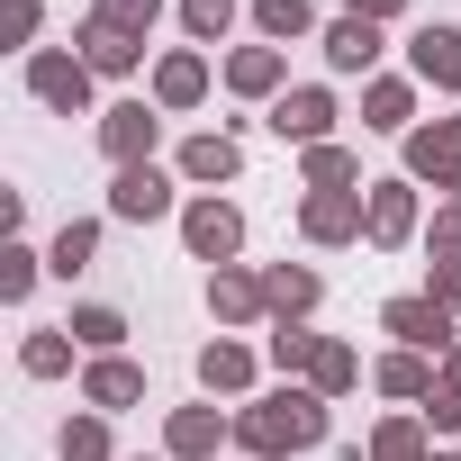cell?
Wrapping results in <instances>:
<instances>
[{
	"instance_id": "cb8c5ba5",
	"label": "cell",
	"mask_w": 461,
	"mask_h": 461,
	"mask_svg": "<svg viewBox=\"0 0 461 461\" xmlns=\"http://www.w3.org/2000/svg\"><path fill=\"white\" fill-rule=\"evenodd\" d=\"M317 344H326V335H317L308 317H272V335H263V353H272V371H281V380H308Z\"/></svg>"
},
{
	"instance_id": "1f68e13d",
	"label": "cell",
	"mask_w": 461,
	"mask_h": 461,
	"mask_svg": "<svg viewBox=\"0 0 461 461\" xmlns=\"http://www.w3.org/2000/svg\"><path fill=\"white\" fill-rule=\"evenodd\" d=\"M37 272H46V254H37L28 236H10V245H0V299H10V308L37 290Z\"/></svg>"
},
{
	"instance_id": "7402d4cb",
	"label": "cell",
	"mask_w": 461,
	"mask_h": 461,
	"mask_svg": "<svg viewBox=\"0 0 461 461\" xmlns=\"http://www.w3.org/2000/svg\"><path fill=\"white\" fill-rule=\"evenodd\" d=\"M371 389H380V398L425 407V398H434V362H425V353H407V344H389V353L371 362Z\"/></svg>"
},
{
	"instance_id": "52a82bcc",
	"label": "cell",
	"mask_w": 461,
	"mask_h": 461,
	"mask_svg": "<svg viewBox=\"0 0 461 461\" xmlns=\"http://www.w3.org/2000/svg\"><path fill=\"white\" fill-rule=\"evenodd\" d=\"M172 181H181V172H163V163H127V172H109V217H118V226H154V217H172V208H181Z\"/></svg>"
},
{
	"instance_id": "ba28073f",
	"label": "cell",
	"mask_w": 461,
	"mask_h": 461,
	"mask_svg": "<svg viewBox=\"0 0 461 461\" xmlns=\"http://www.w3.org/2000/svg\"><path fill=\"white\" fill-rule=\"evenodd\" d=\"M154 136H163V109L154 100H109L100 109V154L127 172V163H154Z\"/></svg>"
},
{
	"instance_id": "83f0119b",
	"label": "cell",
	"mask_w": 461,
	"mask_h": 461,
	"mask_svg": "<svg viewBox=\"0 0 461 461\" xmlns=\"http://www.w3.org/2000/svg\"><path fill=\"white\" fill-rule=\"evenodd\" d=\"M73 353H82V344H73V326H37V335L19 344V371H28V380H64V371H73Z\"/></svg>"
},
{
	"instance_id": "3957f363",
	"label": "cell",
	"mask_w": 461,
	"mask_h": 461,
	"mask_svg": "<svg viewBox=\"0 0 461 461\" xmlns=\"http://www.w3.org/2000/svg\"><path fill=\"white\" fill-rule=\"evenodd\" d=\"M181 245H190V263H236L245 254V208L236 199H217V190H199V199H181Z\"/></svg>"
},
{
	"instance_id": "6da1fadb",
	"label": "cell",
	"mask_w": 461,
	"mask_h": 461,
	"mask_svg": "<svg viewBox=\"0 0 461 461\" xmlns=\"http://www.w3.org/2000/svg\"><path fill=\"white\" fill-rule=\"evenodd\" d=\"M335 398H317L308 380H281V389H263V398H245L236 407V452L245 461H290V452H317L326 443V416Z\"/></svg>"
},
{
	"instance_id": "7a4b0ae2",
	"label": "cell",
	"mask_w": 461,
	"mask_h": 461,
	"mask_svg": "<svg viewBox=\"0 0 461 461\" xmlns=\"http://www.w3.org/2000/svg\"><path fill=\"white\" fill-rule=\"evenodd\" d=\"M91 82H100V73H91L73 46H37V55H28V100L55 109V118H100V109H91Z\"/></svg>"
},
{
	"instance_id": "4316f807",
	"label": "cell",
	"mask_w": 461,
	"mask_h": 461,
	"mask_svg": "<svg viewBox=\"0 0 461 461\" xmlns=\"http://www.w3.org/2000/svg\"><path fill=\"white\" fill-rule=\"evenodd\" d=\"M308 389H317V398H353V389H362V353H353L344 335H326L317 362H308Z\"/></svg>"
},
{
	"instance_id": "2e32d148",
	"label": "cell",
	"mask_w": 461,
	"mask_h": 461,
	"mask_svg": "<svg viewBox=\"0 0 461 461\" xmlns=\"http://www.w3.org/2000/svg\"><path fill=\"white\" fill-rule=\"evenodd\" d=\"M362 136H416V82L371 73L362 82Z\"/></svg>"
},
{
	"instance_id": "9a60e30c",
	"label": "cell",
	"mask_w": 461,
	"mask_h": 461,
	"mask_svg": "<svg viewBox=\"0 0 461 461\" xmlns=\"http://www.w3.org/2000/svg\"><path fill=\"white\" fill-rule=\"evenodd\" d=\"M254 371H263V362H254V344H236V335L199 344V389H208V398H263Z\"/></svg>"
},
{
	"instance_id": "ac0fdd59",
	"label": "cell",
	"mask_w": 461,
	"mask_h": 461,
	"mask_svg": "<svg viewBox=\"0 0 461 461\" xmlns=\"http://www.w3.org/2000/svg\"><path fill=\"white\" fill-rule=\"evenodd\" d=\"M73 55L100 73V82H127L136 64H145V37H127V28H100V19H82V37H73Z\"/></svg>"
},
{
	"instance_id": "7c38bea8",
	"label": "cell",
	"mask_w": 461,
	"mask_h": 461,
	"mask_svg": "<svg viewBox=\"0 0 461 461\" xmlns=\"http://www.w3.org/2000/svg\"><path fill=\"white\" fill-rule=\"evenodd\" d=\"M398 145H407V181H434V190L461 181V109H452V118H425V127L398 136Z\"/></svg>"
},
{
	"instance_id": "e575fe53",
	"label": "cell",
	"mask_w": 461,
	"mask_h": 461,
	"mask_svg": "<svg viewBox=\"0 0 461 461\" xmlns=\"http://www.w3.org/2000/svg\"><path fill=\"white\" fill-rule=\"evenodd\" d=\"M37 28H46V0H0V46L37 55Z\"/></svg>"
},
{
	"instance_id": "d4e9b609",
	"label": "cell",
	"mask_w": 461,
	"mask_h": 461,
	"mask_svg": "<svg viewBox=\"0 0 461 461\" xmlns=\"http://www.w3.org/2000/svg\"><path fill=\"white\" fill-rule=\"evenodd\" d=\"M91 263H100V217H64L55 245H46V272L73 281V272H91Z\"/></svg>"
},
{
	"instance_id": "8d00e7d4",
	"label": "cell",
	"mask_w": 461,
	"mask_h": 461,
	"mask_svg": "<svg viewBox=\"0 0 461 461\" xmlns=\"http://www.w3.org/2000/svg\"><path fill=\"white\" fill-rule=\"evenodd\" d=\"M91 19H100V28H127V37H154L163 0H91Z\"/></svg>"
},
{
	"instance_id": "44dd1931",
	"label": "cell",
	"mask_w": 461,
	"mask_h": 461,
	"mask_svg": "<svg viewBox=\"0 0 461 461\" xmlns=\"http://www.w3.org/2000/svg\"><path fill=\"white\" fill-rule=\"evenodd\" d=\"M317 46H326V73H362V82L380 73V28L371 19H326Z\"/></svg>"
},
{
	"instance_id": "8992f818",
	"label": "cell",
	"mask_w": 461,
	"mask_h": 461,
	"mask_svg": "<svg viewBox=\"0 0 461 461\" xmlns=\"http://www.w3.org/2000/svg\"><path fill=\"white\" fill-rule=\"evenodd\" d=\"M362 208H371V236H362V245H380V254H398V245L425 236V208H416V181H407V172L362 181Z\"/></svg>"
},
{
	"instance_id": "d6986e66",
	"label": "cell",
	"mask_w": 461,
	"mask_h": 461,
	"mask_svg": "<svg viewBox=\"0 0 461 461\" xmlns=\"http://www.w3.org/2000/svg\"><path fill=\"white\" fill-rule=\"evenodd\" d=\"M407 64H416V82H434V91L461 100V28H434V19H425V28L407 37Z\"/></svg>"
},
{
	"instance_id": "b9f144b4",
	"label": "cell",
	"mask_w": 461,
	"mask_h": 461,
	"mask_svg": "<svg viewBox=\"0 0 461 461\" xmlns=\"http://www.w3.org/2000/svg\"><path fill=\"white\" fill-rule=\"evenodd\" d=\"M136 461H145V452H136Z\"/></svg>"
},
{
	"instance_id": "836d02e7",
	"label": "cell",
	"mask_w": 461,
	"mask_h": 461,
	"mask_svg": "<svg viewBox=\"0 0 461 461\" xmlns=\"http://www.w3.org/2000/svg\"><path fill=\"white\" fill-rule=\"evenodd\" d=\"M55 452H64V461H118V452H109V416H64Z\"/></svg>"
},
{
	"instance_id": "d590c367",
	"label": "cell",
	"mask_w": 461,
	"mask_h": 461,
	"mask_svg": "<svg viewBox=\"0 0 461 461\" xmlns=\"http://www.w3.org/2000/svg\"><path fill=\"white\" fill-rule=\"evenodd\" d=\"M181 28H190V46H217L236 28V0H181Z\"/></svg>"
},
{
	"instance_id": "ffe728a7",
	"label": "cell",
	"mask_w": 461,
	"mask_h": 461,
	"mask_svg": "<svg viewBox=\"0 0 461 461\" xmlns=\"http://www.w3.org/2000/svg\"><path fill=\"white\" fill-rule=\"evenodd\" d=\"M281 82H290L281 46H236V55H226V91H236V100H281Z\"/></svg>"
},
{
	"instance_id": "d6a6232c",
	"label": "cell",
	"mask_w": 461,
	"mask_h": 461,
	"mask_svg": "<svg viewBox=\"0 0 461 461\" xmlns=\"http://www.w3.org/2000/svg\"><path fill=\"white\" fill-rule=\"evenodd\" d=\"M254 28H263L272 46H299V37L317 28V10H308V0H254Z\"/></svg>"
},
{
	"instance_id": "484cf974",
	"label": "cell",
	"mask_w": 461,
	"mask_h": 461,
	"mask_svg": "<svg viewBox=\"0 0 461 461\" xmlns=\"http://www.w3.org/2000/svg\"><path fill=\"white\" fill-rule=\"evenodd\" d=\"M263 299H272V317H308V308L326 299V281H317L308 263H272V272H263Z\"/></svg>"
},
{
	"instance_id": "60d3db41",
	"label": "cell",
	"mask_w": 461,
	"mask_h": 461,
	"mask_svg": "<svg viewBox=\"0 0 461 461\" xmlns=\"http://www.w3.org/2000/svg\"><path fill=\"white\" fill-rule=\"evenodd\" d=\"M434 461H452V452H434Z\"/></svg>"
},
{
	"instance_id": "603a6c76",
	"label": "cell",
	"mask_w": 461,
	"mask_h": 461,
	"mask_svg": "<svg viewBox=\"0 0 461 461\" xmlns=\"http://www.w3.org/2000/svg\"><path fill=\"white\" fill-rule=\"evenodd\" d=\"M425 434H434V425H425L416 407H398V416H380V425H371L362 461H434V452H425Z\"/></svg>"
},
{
	"instance_id": "f1b7e54d",
	"label": "cell",
	"mask_w": 461,
	"mask_h": 461,
	"mask_svg": "<svg viewBox=\"0 0 461 461\" xmlns=\"http://www.w3.org/2000/svg\"><path fill=\"white\" fill-rule=\"evenodd\" d=\"M64 326H73V344H82V353H91V362H100V353H118V344H127V317H118V308H100V299H82V308H73V317H64Z\"/></svg>"
},
{
	"instance_id": "e0dca14e",
	"label": "cell",
	"mask_w": 461,
	"mask_h": 461,
	"mask_svg": "<svg viewBox=\"0 0 461 461\" xmlns=\"http://www.w3.org/2000/svg\"><path fill=\"white\" fill-rule=\"evenodd\" d=\"M136 398H145V371H136L127 353L82 362V407H91V416H118V407H136Z\"/></svg>"
},
{
	"instance_id": "74e56055",
	"label": "cell",
	"mask_w": 461,
	"mask_h": 461,
	"mask_svg": "<svg viewBox=\"0 0 461 461\" xmlns=\"http://www.w3.org/2000/svg\"><path fill=\"white\" fill-rule=\"evenodd\" d=\"M425 254H434V272H443V263H461V199H443V208H434V226H425Z\"/></svg>"
},
{
	"instance_id": "4fadbf2b",
	"label": "cell",
	"mask_w": 461,
	"mask_h": 461,
	"mask_svg": "<svg viewBox=\"0 0 461 461\" xmlns=\"http://www.w3.org/2000/svg\"><path fill=\"white\" fill-rule=\"evenodd\" d=\"M163 118H181V109H199L208 100V55L199 46H172V55H154V91H145Z\"/></svg>"
},
{
	"instance_id": "9c48e42d",
	"label": "cell",
	"mask_w": 461,
	"mask_h": 461,
	"mask_svg": "<svg viewBox=\"0 0 461 461\" xmlns=\"http://www.w3.org/2000/svg\"><path fill=\"white\" fill-rule=\"evenodd\" d=\"M299 236H308V245H362V236H371L362 190H308V199H299Z\"/></svg>"
},
{
	"instance_id": "277c9868",
	"label": "cell",
	"mask_w": 461,
	"mask_h": 461,
	"mask_svg": "<svg viewBox=\"0 0 461 461\" xmlns=\"http://www.w3.org/2000/svg\"><path fill=\"white\" fill-rule=\"evenodd\" d=\"M380 335H398L407 353H425V362H443L452 344H461V317L434 299V290H407V299H389L380 308Z\"/></svg>"
},
{
	"instance_id": "f35d334b",
	"label": "cell",
	"mask_w": 461,
	"mask_h": 461,
	"mask_svg": "<svg viewBox=\"0 0 461 461\" xmlns=\"http://www.w3.org/2000/svg\"><path fill=\"white\" fill-rule=\"evenodd\" d=\"M425 290H434V299H443V308H452V317H461V263H443V272H434V263H425Z\"/></svg>"
},
{
	"instance_id": "8fae6325",
	"label": "cell",
	"mask_w": 461,
	"mask_h": 461,
	"mask_svg": "<svg viewBox=\"0 0 461 461\" xmlns=\"http://www.w3.org/2000/svg\"><path fill=\"white\" fill-rule=\"evenodd\" d=\"M236 443V416L226 407H172L163 416V461H217Z\"/></svg>"
},
{
	"instance_id": "4dcf8cb0",
	"label": "cell",
	"mask_w": 461,
	"mask_h": 461,
	"mask_svg": "<svg viewBox=\"0 0 461 461\" xmlns=\"http://www.w3.org/2000/svg\"><path fill=\"white\" fill-rule=\"evenodd\" d=\"M299 172H308V190H353V181H362V154H353V145H308Z\"/></svg>"
},
{
	"instance_id": "ab89813d",
	"label": "cell",
	"mask_w": 461,
	"mask_h": 461,
	"mask_svg": "<svg viewBox=\"0 0 461 461\" xmlns=\"http://www.w3.org/2000/svg\"><path fill=\"white\" fill-rule=\"evenodd\" d=\"M344 19H371V28H389V19H407V0H344Z\"/></svg>"
},
{
	"instance_id": "5b68a950",
	"label": "cell",
	"mask_w": 461,
	"mask_h": 461,
	"mask_svg": "<svg viewBox=\"0 0 461 461\" xmlns=\"http://www.w3.org/2000/svg\"><path fill=\"white\" fill-rule=\"evenodd\" d=\"M335 118H344V109H335L326 82H299V91H281V100L263 109V127H272L281 145H299V154H308V145H335Z\"/></svg>"
},
{
	"instance_id": "f546056e",
	"label": "cell",
	"mask_w": 461,
	"mask_h": 461,
	"mask_svg": "<svg viewBox=\"0 0 461 461\" xmlns=\"http://www.w3.org/2000/svg\"><path fill=\"white\" fill-rule=\"evenodd\" d=\"M416 416H425L434 434H461V344H452V353L434 362V398H425Z\"/></svg>"
},
{
	"instance_id": "5bb4252c",
	"label": "cell",
	"mask_w": 461,
	"mask_h": 461,
	"mask_svg": "<svg viewBox=\"0 0 461 461\" xmlns=\"http://www.w3.org/2000/svg\"><path fill=\"white\" fill-rule=\"evenodd\" d=\"M208 317H217V326H263V317H272V299H263V272H245V263H217V272H208Z\"/></svg>"
},
{
	"instance_id": "30bf717a",
	"label": "cell",
	"mask_w": 461,
	"mask_h": 461,
	"mask_svg": "<svg viewBox=\"0 0 461 461\" xmlns=\"http://www.w3.org/2000/svg\"><path fill=\"white\" fill-rule=\"evenodd\" d=\"M172 172H181L190 190H226V181H245V136H226V127H199V136L172 154Z\"/></svg>"
}]
</instances>
